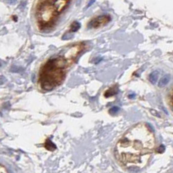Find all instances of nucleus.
<instances>
[{
	"label": "nucleus",
	"instance_id": "1",
	"mask_svg": "<svg viewBox=\"0 0 173 173\" xmlns=\"http://www.w3.org/2000/svg\"><path fill=\"white\" fill-rule=\"evenodd\" d=\"M155 148V136L149 124H137L128 130L115 147V157L130 170H138L147 165Z\"/></svg>",
	"mask_w": 173,
	"mask_h": 173
},
{
	"label": "nucleus",
	"instance_id": "2",
	"mask_svg": "<svg viewBox=\"0 0 173 173\" xmlns=\"http://www.w3.org/2000/svg\"><path fill=\"white\" fill-rule=\"evenodd\" d=\"M72 60L67 53L64 56H58L49 59L40 70L41 88L45 91H50L62 82L65 78V70Z\"/></svg>",
	"mask_w": 173,
	"mask_h": 173
},
{
	"label": "nucleus",
	"instance_id": "3",
	"mask_svg": "<svg viewBox=\"0 0 173 173\" xmlns=\"http://www.w3.org/2000/svg\"><path fill=\"white\" fill-rule=\"evenodd\" d=\"M68 3L69 0H49L41 4L36 11V20L39 28L44 29L53 26Z\"/></svg>",
	"mask_w": 173,
	"mask_h": 173
},
{
	"label": "nucleus",
	"instance_id": "4",
	"mask_svg": "<svg viewBox=\"0 0 173 173\" xmlns=\"http://www.w3.org/2000/svg\"><path fill=\"white\" fill-rule=\"evenodd\" d=\"M110 20H111V18L109 16L101 15V16H99V17H96L93 20H91V21L88 23V26L89 27V28L97 29V28H99V27H101V26L105 25V24H106Z\"/></svg>",
	"mask_w": 173,
	"mask_h": 173
},
{
	"label": "nucleus",
	"instance_id": "5",
	"mask_svg": "<svg viewBox=\"0 0 173 173\" xmlns=\"http://www.w3.org/2000/svg\"><path fill=\"white\" fill-rule=\"evenodd\" d=\"M170 80V76L169 75V74H165V75H164L162 78L160 79V81H159L158 86L159 88H164V86H165L168 83H169Z\"/></svg>",
	"mask_w": 173,
	"mask_h": 173
},
{
	"label": "nucleus",
	"instance_id": "6",
	"mask_svg": "<svg viewBox=\"0 0 173 173\" xmlns=\"http://www.w3.org/2000/svg\"><path fill=\"white\" fill-rule=\"evenodd\" d=\"M158 76H159V72L158 71V70H155V71L152 72L151 74H149L150 82H152V84H155L157 81H158Z\"/></svg>",
	"mask_w": 173,
	"mask_h": 173
},
{
	"label": "nucleus",
	"instance_id": "7",
	"mask_svg": "<svg viewBox=\"0 0 173 173\" xmlns=\"http://www.w3.org/2000/svg\"><path fill=\"white\" fill-rule=\"evenodd\" d=\"M80 27H81V24H80V23H78V22H74L72 24V25H71V31H72V32H75V31H77L80 29Z\"/></svg>",
	"mask_w": 173,
	"mask_h": 173
},
{
	"label": "nucleus",
	"instance_id": "8",
	"mask_svg": "<svg viewBox=\"0 0 173 173\" xmlns=\"http://www.w3.org/2000/svg\"><path fill=\"white\" fill-rule=\"evenodd\" d=\"M109 111H110L111 113H117L120 111V108L118 107V106H113V107L111 108Z\"/></svg>",
	"mask_w": 173,
	"mask_h": 173
},
{
	"label": "nucleus",
	"instance_id": "9",
	"mask_svg": "<svg viewBox=\"0 0 173 173\" xmlns=\"http://www.w3.org/2000/svg\"><path fill=\"white\" fill-rule=\"evenodd\" d=\"M94 2H95V0H90V1H89V3H88V5H86V9H88V8H89L90 6L92 5V4L94 3Z\"/></svg>",
	"mask_w": 173,
	"mask_h": 173
},
{
	"label": "nucleus",
	"instance_id": "10",
	"mask_svg": "<svg viewBox=\"0 0 173 173\" xmlns=\"http://www.w3.org/2000/svg\"><path fill=\"white\" fill-rule=\"evenodd\" d=\"M164 150H165V146H164V145H161V146L159 147L158 152H164Z\"/></svg>",
	"mask_w": 173,
	"mask_h": 173
},
{
	"label": "nucleus",
	"instance_id": "11",
	"mask_svg": "<svg viewBox=\"0 0 173 173\" xmlns=\"http://www.w3.org/2000/svg\"><path fill=\"white\" fill-rule=\"evenodd\" d=\"M17 2V0H11V1H9V3L10 4H14V3H16Z\"/></svg>",
	"mask_w": 173,
	"mask_h": 173
},
{
	"label": "nucleus",
	"instance_id": "12",
	"mask_svg": "<svg viewBox=\"0 0 173 173\" xmlns=\"http://www.w3.org/2000/svg\"><path fill=\"white\" fill-rule=\"evenodd\" d=\"M171 103L173 105V93H172V95H171Z\"/></svg>",
	"mask_w": 173,
	"mask_h": 173
}]
</instances>
